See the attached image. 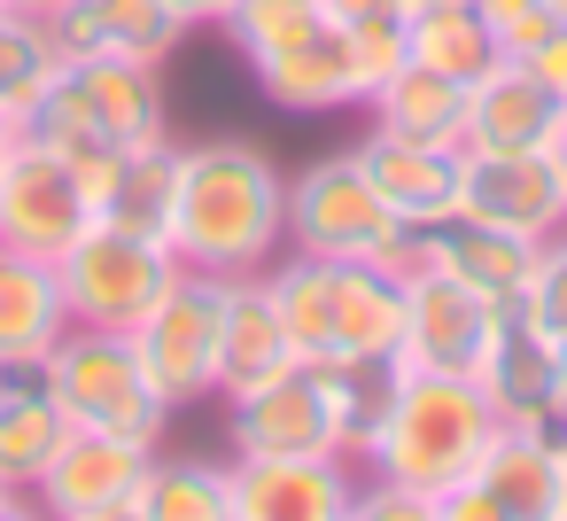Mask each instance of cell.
Segmentation results:
<instances>
[{
  "instance_id": "d590c367",
  "label": "cell",
  "mask_w": 567,
  "mask_h": 521,
  "mask_svg": "<svg viewBox=\"0 0 567 521\" xmlns=\"http://www.w3.org/2000/svg\"><path fill=\"white\" fill-rule=\"evenodd\" d=\"M319 9H327V24H358V17H381L389 0H319Z\"/></svg>"
},
{
  "instance_id": "9a60e30c",
  "label": "cell",
  "mask_w": 567,
  "mask_h": 521,
  "mask_svg": "<svg viewBox=\"0 0 567 521\" xmlns=\"http://www.w3.org/2000/svg\"><path fill=\"white\" fill-rule=\"evenodd\" d=\"M48 24L63 40V63H79V55H133V63H156V71L195 32L172 0H63Z\"/></svg>"
},
{
  "instance_id": "7c38bea8",
  "label": "cell",
  "mask_w": 567,
  "mask_h": 521,
  "mask_svg": "<svg viewBox=\"0 0 567 521\" xmlns=\"http://www.w3.org/2000/svg\"><path fill=\"white\" fill-rule=\"evenodd\" d=\"M226 451L234 459H319V451H334V428H327L311 366L226 397Z\"/></svg>"
},
{
  "instance_id": "5b68a950",
  "label": "cell",
  "mask_w": 567,
  "mask_h": 521,
  "mask_svg": "<svg viewBox=\"0 0 567 521\" xmlns=\"http://www.w3.org/2000/svg\"><path fill=\"white\" fill-rule=\"evenodd\" d=\"M125 335H133V358H141L148 389L172 412L218 397V273H195L187 265Z\"/></svg>"
},
{
  "instance_id": "52a82bcc",
  "label": "cell",
  "mask_w": 567,
  "mask_h": 521,
  "mask_svg": "<svg viewBox=\"0 0 567 521\" xmlns=\"http://www.w3.org/2000/svg\"><path fill=\"white\" fill-rule=\"evenodd\" d=\"M458 218H482L513 242H544L567 226V180L551 149H466L458 164Z\"/></svg>"
},
{
  "instance_id": "74e56055",
  "label": "cell",
  "mask_w": 567,
  "mask_h": 521,
  "mask_svg": "<svg viewBox=\"0 0 567 521\" xmlns=\"http://www.w3.org/2000/svg\"><path fill=\"white\" fill-rule=\"evenodd\" d=\"M551 467H559V513L551 521H567V420L551 428Z\"/></svg>"
},
{
  "instance_id": "d4e9b609",
  "label": "cell",
  "mask_w": 567,
  "mask_h": 521,
  "mask_svg": "<svg viewBox=\"0 0 567 521\" xmlns=\"http://www.w3.org/2000/svg\"><path fill=\"white\" fill-rule=\"evenodd\" d=\"M396 374L389 358H319L311 381H319V405H327V428H334V451H365L373 428L389 420V397H396Z\"/></svg>"
},
{
  "instance_id": "8d00e7d4",
  "label": "cell",
  "mask_w": 567,
  "mask_h": 521,
  "mask_svg": "<svg viewBox=\"0 0 567 521\" xmlns=\"http://www.w3.org/2000/svg\"><path fill=\"white\" fill-rule=\"evenodd\" d=\"M172 9H179L187 24H226V9H234V0H172Z\"/></svg>"
},
{
  "instance_id": "7402d4cb",
  "label": "cell",
  "mask_w": 567,
  "mask_h": 521,
  "mask_svg": "<svg viewBox=\"0 0 567 521\" xmlns=\"http://www.w3.org/2000/svg\"><path fill=\"white\" fill-rule=\"evenodd\" d=\"M474 482L489 490V505L505 521H551L559 513V467H551V428H528V420H497Z\"/></svg>"
},
{
  "instance_id": "4dcf8cb0",
  "label": "cell",
  "mask_w": 567,
  "mask_h": 521,
  "mask_svg": "<svg viewBox=\"0 0 567 521\" xmlns=\"http://www.w3.org/2000/svg\"><path fill=\"white\" fill-rule=\"evenodd\" d=\"M63 164H71V180H79V203H86V218H117V211H125L133 149H117V141H94V149H71Z\"/></svg>"
},
{
  "instance_id": "f1b7e54d",
  "label": "cell",
  "mask_w": 567,
  "mask_h": 521,
  "mask_svg": "<svg viewBox=\"0 0 567 521\" xmlns=\"http://www.w3.org/2000/svg\"><path fill=\"white\" fill-rule=\"evenodd\" d=\"M218 32L234 40L241 63H265V55H288L311 32H327V9H319V0H234Z\"/></svg>"
},
{
  "instance_id": "cb8c5ba5",
  "label": "cell",
  "mask_w": 567,
  "mask_h": 521,
  "mask_svg": "<svg viewBox=\"0 0 567 521\" xmlns=\"http://www.w3.org/2000/svg\"><path fill=\"white\" fill-rule=\"evenodd\" d=\"M365 118H373L381 133L458 149V133H466V86H451V79L420 71V63H404L389 86H373V94H365Z\"/></svg>"
},
{
  "instance_id": "d6986e66",
  "label": "cell",
  "mask_w": 567,
  "mask_h": 521,
  "mask_svg": "<svg viewBox=\"0 0 567 521\" xmlns=\"http://www.w3.org/2000/svg\"><path fill=\"white\" fill-rule=\"evenodd\" d=\"M71 71H79V86H86V102H94V118H102V141H117V149H133V156L172 141V102H164L156 63H133V55H79Z\"/></svg>"
},
{
  "instance_id": "4316f807",
  "label": "cell",
  "mask_w": 567,
  "mask_h": 521,
  "mask_svg": "<svg viewBox=\"0 0 567 521\" xmlns=\"http://www.w3.org/2000/svg\"><path fill=\"white\" fill-rule=\"evenodd\" d=\"M63 71V40L40 9H17V0H0V110L24 118L40 102V86Z\"/></svg>"
},
{
  "instance_id": "60d3db41",
  "label": "cell",
  "mask_w": 567,
  "mask_h": 521,
  "mask_svg": "<svg viewBox=\"0 0 567 521\" xmlns=\"http://www.w3.org/2000/svg\"><path fill=\"white\" fill-rule=\"evenodd\" d=\"M551 164H559V180H567V118H559V133H551Z\"/></svg>"
},
{
  "instance_id": "836d02e7",
  "label": "cell",
  "mask_w": 567,
  "mask_h": 521,
  "mask_svg": "<svg viewBox=\"0 0 567 521\" xmlns=\"http://www.w3.org/2000/svg\"><path fill=\"white\" fill-rule=\"evenodd\" d=\"M513 63H528V71H536V79H544V86L567 102V24H551V32H544L528 55H513Z\"/></svg>"
},
{
  "instance_id": "e0dca14e",
  "label": "cell",
  "mask_w": 567,
  "mask_h": 521,
  "mask_svg": "<svg viewBox=\"0 0 567 521\" xmlns=\"http://www.w3.org/2000/svg\"><path fill=\"white\" fill-rule=\"evenodd\" d=\"M559 118H567V102L528 63L505 55L497 71H482L466 86V133H458V149H551Z\"/></svg>"
},
{
  "instance_id": "3957f363",
  "label": "cell",
  "mask_w": 567,
  "mask_h": 521,
  "mask_svg": "<svg viewBox=\"0 0 567 521\" xmlns=\"http://www.w3.org/2000/svg\"><path fill=\"white\" fill-rule=\"evenodd\" d=\"M55 405L71 412V428H102V436H133V443H164L172 428V405L148 389L141 358H133V335L117 327H63V343L40 358Z\"/></svg>"
},
{
  "instance_id": "8fae6325",
  "label": "cell",
  "mask_w": 567,
  "mask_h": 521,
  "mask_svg": "<svg viewBox=\"0 0 567 521\" xmlns=\"http://www.w3.org/2000/svg\"><path fill=\"white\" fill-rule=\"evenodd\" d=\"M505 304L474 296L466 280L451 273H420L404 280V343H396V366L412 374H474L482 366V343L497 327Z\"/></svg>"
},
{
  "instance_id": "ee69618b",
  "label": "cell",
  "mask_w": 567,
  "mask_h": 521,
  "mask_svg": "<svg viewBox=\"0 0 567 521\" xmlns=\"http://www.w3.org/2000/svg\"><path fill=\"white\" fill-rule=\"evenodd\" d=\"M544 17H551V24H567V0H544Z\"/></svg>"
},
{
  "instance_id": "b9f144b4",
  "label": "cell",
  "mask_w": 567,
  "mask_h": 521,
  "mask_svg": "<svg viewBox=\"0 0 567 521\" xmlns=\"http://www.w3.org/2000/svg\"><path fill=\"white\" fill-rule=\"evenodd\" d=\"M17 505H24V490H17V482H0V513H17Z\"/></svg>"
},
{
  "instance_id": "7bdbcfd3",
  "label": "cell",
  "mask_w": 567,
  "mask_h": 521,
  "mask_svg": "<svg viewBox=\"0 0 567 521\" xmlns=\"http://www.w3.org/2000/svg\"><path fill=\"white\" fill-rule=\"evenodd\" d=\"M17 9H40V17H55V9H63V0H17Z\"/></svg>"
},
{
  "instance_id": "44dd1931",
  "label": "cell",
  "mask_w": 567,
  "mask_h": 521,
  "mask_svg": "<svg viewBox=\"0 0 567 521\" xmlns=\"http://www.w3.org/2000/svg\"><path fill=\"white\" fill-rule=\"evenodd\" d=\"M71 327V304H63V280L48 257H24V249H0V366H40Z\"/></svg>"
},
{
  "instance_id": "ac0fdd59",
  "label": "cell",
  "mask_w": 567,
  "mask_h": 521,
  "mask_svg": "<svg viewBox=\"0 0 567 521\" xmlns=\"http://www.w3.org/2000/svg\"><path fill=\"white\" fill-rule=\"evenodd\" d=\"M249 79H257V94H265L272 110H288V118L365 110V86H358V63H350V40H342V24L311 32V40H303V48H288V55H265V63H249Z\"/></svg>"
},
{
  "instance_id": "ab89813d",
  "label": "cell",
  "mask_w": 567,
  "mask_h": 521,
  "mask_svg": "<svg viewBox=\"0 0 567 521\" xmlns=\"http://www.w3.org/2000/svg\"><path fill=\"white\" fill-rule=\"evenodd\" d=\"M9 149H17V118L0 110V172H9Z\"/></svg>"
},
{
  "instance_id": "1f68e13d",
  "label": "cell",
  "mask_w": 567,
  "mask_h": 521,
  "mask_svg": "<svg viewBox=\"0 0 567 521\" xmlns=\"http://www.w3.org/2000/svg\"><path fill=\"white\" fill-rule=\"evenodd\" d=\"M520 311H528L544 335H567V226L536 242V257H528V288H520Z\"/></svg>"
},
{
  "instance_id": "30bf717a",
  "label": "cell",
  "mask_w": 567,
  "mask_h": 521,
  "mask_svg": "<svg viewBox=\"0 0 567 521\" xmlns=\"http://www.w3.org/2000/svg\"><path fill=\"white\" fill-rule=\"evenodd\" d=\"M86 234V203H79V180L55 149L24 141L9 149V172H0V249H24V257H63L71 242Z\"/></svg>"
},
{
  "instance_id": "6da1fadb",
  "label": "cell",
  "mask_w": 567,
  "mask_h": 521,
  "mask_svg": "<svg viewBox=\"0 0 567 521\" xmlns=\"http://www.w3.org/2000/svg\"><path fill=\"white\" fill-rule=\"evenodd\" d=\"M164 242L195 273H265L288 249V172L241 133L172 149Z\"/></svg>"
},
{
  "instance_id": "5bb4252c",
  "label": "cell",
  "mask_w": 567,
  "mask_h": 521,
  "mask_svg": "<svg viewBox=\"0 0 567 521\" xmlns=\"http://www.w3.org/2000/svg\"><path fill=\"white\" fill-rule=\"evenodd\" d=\"M350 149H358V164H365V180H373V195L389 203L396 226H443V218H458V164H466V149L404 141V133H381V125H365Z\"/></svg>"
},
{
  "instance_id": "8992f818",
  "label": "cell",
  "mask_w": 567,
  "mask_h": 521,
  "mask_svg": "<svg viewBox=\"0 0 567 521\" xmlns=\"http://www.w3.org/2000/svg\"><path fill=\"white\" fill-rule=\"evenodd\" d=\"M389 234H396V218L373 195L358 149H327L303 172H288V249L334 257V265H365Z\"/></svg>"
},
{
  "instance_id": "603a6c76",
  "label": "cell",
  "mask_w": 567,
  "mask_h": 521,
  "mask_svg": "<svg viewBox=\"0 0 567 521\" xmlns=\"http://www.w3.org/2000/svg\"><path fill=\"white\" fill-rule=\"evenodd\" d=\"M528 242H513V234H497V226H482V218H443V226H427V273H451V280H466L474 296H489V304H520V288H528Z\"/></svg>"
},
{
  "instance_id": "ffe728a7",
  "label": "cell",
  "mask_w": 567,
  "mask_h": 521,
  "mask_svg": "<svg viewBox=\"0 0 567 521\" xmlns=\"http://www.w3.org/2000/svg\"><path fill=\"white\" fill-rule=\"evenodd\" d=\"M71 412L55 405L40 366H0V482H17L32 498V482L48 474V459L63 451Z\"/></svg>"
},
{
  "instance_id": "f546056e",
  "label": "cell",
  "mask_w": 567,
  "mask_h": 521,
  "mask_svg": "<svg viewBox=\"0 0 567 521\" xmlns=\"http://www.w3.org/2000/svg\"><path fill=\"white\" fill-rule=\"evenodd\" d=\"M342 40H350V63H358V86L373 94V86H389L404 63H412V40H404V17H358V24H342Z\"/></svg>"
},
{
  "instance_id": "277c9868",
  "label": "cell",
  "mask_w": 567,
  "mask_h": 521,
  "mask_svg": "<svg viewBox=\"0 0 567 521\" xmlns=\"http://www.w3.org/2000/svg\"><path fill=\"white\" fill-rule=\"evenodd\" d=\"M179 249L164 234H141L125 218H86V234L55 257V280H63V304L79 327H133L172 280H179Z\"/></svg>"
},
{
  "instance_id": "484cf974",
  "label": "cell",
  "mask_w": 567,
  "mask_h": 521,
  "mask_svg": "<svg viewBox=\"0 0 567 521\" xmlns=\"http://www.w3.org/2000/svg\"><path fill=\"white\" fill-rule=\"evenodd\" d=\"M133 521H234L226 459H164V443H156L141 498H133Z\"/></svg>"
},
{
  "instance_id": "e575fe53",
  "label": "cell",
  "mask_w": 567,
  "mask_h": 521,
  "mask_svg": "<svg viewBox=\"0 0 567 521\" xmlns=\"http://www.w3.org/2000/svg\"><path fill=\"white\" fill-rule=\"evenodd\" d=\"M443 9H474V0H389V17L420 24V17H443Z\"/></svg>"
},
{
  "instance_id": "9c48e42d",
  "label": "cell",
  "mask_w": 567,
  "mask_h": 521,
  "mask_svg": "<svg viewBox=\"0 0 567 521\" xmlns=\"http://www.w3.org/2000/svg\"><path fill=\"white\" fill-rule=\"evenodd\" d=\"M148 459H156V443L102 436V428H71L63 451L48 459V474L32 482V505H48L63 521H117V513H133Z\"/></svg>"
},
{
  "instance_id": "d6a6232c",
  "label": "cell",
  "mask_w": 567,
  "mask_h": 521,
  "mask_svg": "<svg viewBox=\"0 0 567 521\" xmlns=\"http://www.w3.org/2000/svg\"><path fill=\"white\" fill-rule=\"evenodd\" d=\"M474 17L497 32V48L505 55H528L544 32H551V17H544V0H474Z\"/></svg>"
},
{
  "instance_id": "f35d334b",
  "label": "cell",
  "mask_w": 567,
  "mask_h": 521,
  "mask_svg": "<svg viewBox=\"0 0 567 521\" xmlns=\"http://www.w3.org/2000/svg\"><path fill=\"white\" fill-rule=\"evenodd\" d=\"M551 412L567 420V335H559V366H551Z\"/></svg>"
},
{
  "instance_id": "2e32d148",
  "label": "cell",
  "mask_w": 567,
  "mask_h": 521,
  "mask_svg": "<svg viewBox=\"0 0 567 521\" xmlns=\"http://www.w3.org/2000/svg\"><path fill=\"white\" fill-rule=\"evenodd\" d=\"M551 366H559V335H544L520 304H505L497 327H489V343H482L474 381L489 389V405H497L505 420L559 428V412H551Z\"/></svg>"
},
{
  "instance_id": "83f0119b",
  "label": "cell",
  "mask_w": 567,
  "mask_h": 521,
  "mask_svg": "<svg viewBox=\"0 0 567 521\" xmlns=\"http://www.w3.org/2000/svg\"><path fill=\"white\" fill-rule=\"evenodd\" d=\"M404 40H412V63H420V71H435V79H451V86H474L482 71H497V63H505L497 32H489L474 9L420 17V24H404Z\"/></svg>"
},
{
  "instance_id": "7a4b0ae2",
  "label": "cell",
  "mask_w": 567,
  "mask_h": 521,
  "mask_svg": "<svg viewBox=\"0 0 567 521\" xmlns=\"http://www.w3.org/2000/svg\"><path fill=\"white\" fill-rule=\"evenodd\" d=\"M497 405L474 374H396L389 420L373 428V443L358 451V474L389 498H404L412 513H427L451 482H466L497 436Z\"/></svg>"
},
{
  "instance_id": "4fadbf2b",
  "label": "cell",
  "mask_w": 567,
  "mask_h": 521,
  "mask_svg": "<svg viewBox=\"0 0 567 521\" xmlns=\"http://www.w3.org/2000/svg\"><path fill=\"white\" fill-rule=\"evenodd\" d=\"M303 350L272 304L265 273H218V397H241L272 374H296Z\"/></svg>"
},
{
  "instance_id": "ba28073f",
  "label": "cell",
  "mask_w": 567,
  "mask_h": 521,
  "mask_svg": "<svg viewBox=\"0 0 567 521\" xmlns=\"http://www.w3.org/2000/svg\"><path fill=\"white\" fill-rule=\"evenodd\" d=\"M358 459L319 451V459H226V505L234 521H342L358 513Z\"/></svg>"
}]
</instances>
